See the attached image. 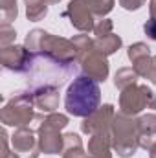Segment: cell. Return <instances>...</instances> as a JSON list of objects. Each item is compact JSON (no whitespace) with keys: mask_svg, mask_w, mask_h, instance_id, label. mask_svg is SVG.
Here are the masks:
<instances>
[{"mask_svg":"<svg viewBox=\"0 0 156 158\" xmlns=\"http://www.w3.org/2000/svg\"><path fill=\"white\" fill-rule=\"evenodd\" d=\"M24 46L33 55H39V57L57 64L59 68L68 70V72L74 68V63H77V52H76L72 39L51 35V33L39 30V28L31 30L26 35Z\"/></svg>","mask_w":156,"mask_h":158,"instance_id":"obj_1","label":"cell"},{"mask_svg":"<svg viewBox=\"0 0 156 158\" xmlns=\"http://www.w3.org/2000/svg\"><path fill=\"white\" fill-rule=\"evenodd\" d=\"M99 101H101V88L97 81L86 76H79L66 90L64 107L68 114L77 118H86L96 109H99Z\"/></svg>","mask_w":156,"mask_h":158,"instance_id":"obj_2","label":"cell"},{"mask_svg":"<svg viewBox=\"0 0 156 158\" xmlns=\"http://www.w3.org/2000/svg\"><path fill=\"white\" fill-rule=\"evenodd\" d=\"M68 125V116L51 112L48 116L37 114L35 118V132L39 134V147L44 155H59L64 149V136L61 131Z\"/></svg>","mask_w":156,"mask_h":158,"instance_id":"obj_3","label":"cell"},{"mask_svg":"<svg viewBox=\"0 0 156 158\" xmlns=\"http://www.w3.org/2000/svg\"><path fill=\"white\" fill-rule=\"evenodd\" d=\"M110 136H112V149L121 158H130L140 147L138 119H134V116L117 112L112 121Z\"/></svg>","mask_w":156,"mask_h":158,"instance_id":"obj_4","label":"cell"},{"mask_svg":"<svg viewBox=\"0 0 156 158\" xmlns=\"http://www.w3.org/2000/svg\"><path fill=\"white\" fill-rule=\"evenodd\" d=\"M33 96L31 90L30 92H17L13 94V98L2 107L0 119L4 125L7 127H15V129H22V127H30L37 114L33 110Z\"/></svg>","mask_w":156,"mask_h":158,"instance_id":"obj_5","label":"cell"},{"mask_svg":"<svg viewBox=\"0 0 156 158\" xmlns=\"http://www.w3.org/2000/svg\"><path fill=\"white\" fill-rule=\"evenodd\" d=\"M143 109L156 110V94L147 85H132L119 94V112L127 116H138Z\"/></svg>","mask_w":156,"mask_h":158,"instance_id":"obj_6","label":"cell"},{"mask_svg":"<svg viewBox=\"0 0 156 158\" xmlns=\"http://www.w3.org/2000/svg\"><path fill=\"white\" fill-rule=\"evenodd\" d=\"M35 55L26 46H6L0 50V63L6 70L17 72V74H28L35 64Z\"/></svg>","mask_w":156,"mask_h":158,"instance_id":"obj_7","label":"cell"},{"mask_svg":"<svg viewBox=\"0 0 156 158\" xmlns=\"http://www.w3.org/2000/svg\"><path fill=\"white\" fill-rule=\"evenodd\" d=\"M114 107L112 105H103L99 109H96L92 114H88L86 118H83L81 123V131L88 136L97 134V132H110L112 129V121H114Z\"/></svg>","mask_w":156,"mask_h":158,"instance_id":"obj_8","label":"cell"},{"mask_svg":"<svg viewBox=\"0 0 156 158\" xmlns=\"http://www.w3.org/2000/svg\"><path fill=\"white\" fill-rule=\"evenodd\" d=\"M11 145L13 153H17L20 158H39V138H35V129L31 127L17 129L11 136Z\"/></svg>","mask_w":156,"mask_h":158,"instance_id":"obj_9","label":"cell"},{"mask_svg":"<svg viewBox=\"0 0 156 158\" xmlns=\"http://www.w3.org/2000/svg\"><path fill=\"white\" fill-rule=\"evenodd\" d=\"M63 15L68 17V19H70V24H72L76 30L83 31V33L94 31V28H96V15H94V13L90 11V7H88L84 2H81V0H70L66 11H64Z\"/></svg>","mask_w":156,"mask_h":158,"instance_id":"obj_10","label":"cell"},{"mask_svg":"<svg viewBox=\"0 0 156 158\" xmlns=\"http://www.w3.org/2000/svg\"><path fill=\"white\" fill-rule=\"evenodd\" d=\"M33 105L44 114H51L59 109V88L51 83H42L31 88Z\"/></svg>","mask_w":156,"mask_h":158,"instance_id":"obj_11","label":"cell"},{"mask_svg":"<svg viewBox=\"0 0 156 158\" xmlns=\"http://www.w3.org/2000/svg\"><path fill=\"white\" fill-rule=\"evenodd\" d=\"M77 64L81 68V72H83V76L94 79L97 83H101V81H105L109 77V61H107L105 55L97 53L96 50L90 52L88 55L81 57L77 61Z\"/></svg>","mask_w":156,"mask_h":158,"instance_id":"obj_12","label":"cell"},{"mask_svg":"<svg viewBox=\"0 0 156 158\" xmlns=\"http://www.w3.org/2000/svg\"><path fill=\"white\" fill-rule=\"evenodd\" d=\"M112 136L110 132L92 134L88 140V156L90 158H112Z\"/></svg>","mask_w":156,"mask_h":158,"instance_id":"obj_13","label":"cell"},{"mask_svg":"<svg viewBox=\"0 0 156 158\" xmlns=\"http://www.w3.org/2000/svg\"><path fill=\"white\" fill-rule=\"evenodd\" d=\"M138 132H140V147L149 149L156 143V114H143L138 118Z\"/></svg>","mask_w":156,"mask_h":158,"instance_id":"obj_14","label":"cell"},{"mask_svg":"<svg viewBox=\"0 0 156 158\" xmlns=\"http://www.w3.org/2000/svg\"><path fill=\"white\" fill-rule=\"evenodd\" d=\"M88 155L83 149V140L76 132L64 134V149H63V158H86Z\"/></svg>","mask_w":156,"mask_h":158,"instance_id":"obj_15","label":"cell"},{"mask_svg":"<svg viewBox=\"0 0 156 158\" xmlns=\"http://www.w3.org/2000/svg\"><path fill=\"white\" fill-rule=\"evenodd\" d=\"M121 44H123L121 37H119V35H114V33H110V35H107V37H99V39L94 40V50H96L97 53L109 57V55L116 53L117 50L121 48Z\"/></svg>","mask_w":156,"mask_h":158,"instance_id":"obj_16","label":"cell"},{"mask_svg":"<svg viewBox=\"0 0 156 158\" xmlns=\"http://www.w3.org/2000/svg\"><path fill=\"white\" fill-rule=\"evenodd\" d=\"M132 68H134V72H136L140 77L147 79V81H151L153 85H156V63H154V57L145 55V57L134 61V63H132Z\"/></svg>","mask_w":156,"mask_h":158,"instance_id":"obj_17","label":"cell"},{"mask_svg":"<svg viewBox=\"0 0 156 158\" xmlns=\"http://www.w3.org/2000/svg\"><path fill=\"white\" fill-rule=\"evenodd\" d=\"M26 17L31 22H39L48 15V0H24Z\"/></svg>","mask_w":156,"mask_h":158,"instance_id":"obj_18","label":"cell"},{"mask_svg":"<svg viewBox=\"0 0 156 158\" xmlns=\"http://www.w3.org/2000/svg\"><path fill=\"white\" fill-rule=\"evenodd\" d=\"M138 77L140 76L134 72V68H119L116 72V76H114V85H116V88H119V90H125V88L136 85L138 83Z\"/></svg>","mask_w":156,"mask_h":158,"instance_id":"obj_19","label":"cell"},{"mask_svg":"<svg viewBox=\"0 0 156 158\" xmlns=\"http://www.w3.org/2000/svg\"><path fill=\"white\" fill-rule=\"evenodd\" d=\"M81 2H84L90 7V11L96 17H99V19H103L105 15H109L112 11L114 4H116V0H81Z\"/></svg>","mask_w":156,"mask_h":158,"instance_id":"obj_20","label":"cell"},{"mask_svg":"<svg viewBox=\"0 0 156 158\" xmlns=\"http://www.w3.org/2000/svg\"><path fill=\"white\" fill-rule=\"evenodd\" d=\"M74 46H76V52H77V61L81 57H84V55H88L90 52H94V40L90 39L88 35H76L74 39Z\"/></svg>","mask_w":156,"mask_h":158,"instance_id":"obj_21","label":"cell"},{"mask_svg":"<svg viewBox=\"0 0 156 158\" xmlns=\"http://www.w3.org/2000/svg\"><path fill=\"white\" fill-rule=\"evenodd\" d=\"M127 55H129V59L134 63V61H138V59H142V57H145V55H151V48H149L145 42H134V44L129 46Z\"/></svg>","mask_w":156,"mask_h":158,"instance_id":"obj_22","label":"cell"},{"mask_svg":"<svg viewBox=\"0 0 156 158\" xmlns=\"http://www.w3.org/2000/svg\"><path fill=\"white\" fill-rule=\"evenodd\" d=\"M0 6H2V20L4 22H11L17 19V15H18L17 0H0Z\"/></svg>","mask_w":156,"mask_h":158,"instance_id":"obj_23","label":"cell"},{"mask_svg":"<svg viewBox=\"0 0 156 158\" xmlns=\"http://www.w3.org/2000/svg\"><path fill=\"white\" fill-rule=\"evenodd\" d=\"M15 37H17L15 28H11L9 22H2V26H0V44H2V48L11 46L15 42Z\"/></svg>","mask_w":156,"mask_h":158,"instance_id":"obj_24","label":"cell"},{"mask_svg":"<svg viewBox=\"0 0 156 158\" xmlns=\"http://www.w3.org/2000/svg\"><path fill=\"white\" fill-rule=\"evenodd\" d=\"M112 28H114V22L110 20V19H101L97 24H96V28H94V33H96V39H99V37H107V35H110L112 33Z\"/></svg>","mask_w":156,"mask_h":158,"instance_id":"obj_25","label":"cell"},{"mask_svg":"<svg viewBox=\"0 0 156 158\" xmlns=\"http://www.w3.org/2000/svg\"><path fill=\"white\" fill-rule=\"evenodd\" d=\"M145 2H147V0H119V6H121L123 9H127V11H136V9H140Z\"/></svg>","mask_w":156,"mask_h":158,"instance_id":"obj_26","label":"cell"},{"mask_svg":"<svg viewBox=\"0 0 156 158\" xmlns=\"http://www.w3.org/2000/svg\"><path fill=\"white\" fill-rule=\"evenodd\" d=\"M143 31H145V35L151 40H156V19L154 17H151V19L143 24Z\"/></svg>","mask_w":156,"mask_h":158,"instance_id":"obj_27","label":"cell"},{"mask_svg":"<svg viewBox=\"0 0 156 158\" xmlns=\"http://www.w3.org/2000/svg\"><path fill=\"white\" fill-rule=\"evenodd\" d=\"M149 13H151V17L156 19V0H149Z\"/></svg>","mask_w":156,"mask_h":158,"instance_id":"obj_28","label":"cell"},{"mask_svg":"<svg viewBox=\"0 0 156 158\" xmlns=\"http://www.w3.org/2000/svg\"><path fill=\"white\" fill-rule=\"evenodd\" d=\"M149 158H156V143L149 147Z\"/></svg>","mask_w":156,"mask_h":158,"instance_id":"obj_29","label":"cell"},{"mask_svg":"<svg viewBox=\"0 0 156 158\" xmlns=\"http://www.w3.org/2000/svg\"><path fill=\"white\" fill-rule=\"evenodd\" d=\"M4 158H20V156H18V155H17V153H9V155H7V156H4Z\"/></svg>","mask_w":156,"mask_h":158,"instance_id":"obj_30","label":"cell"},{"mask_svg":"<svg viewBox=\"0 0 156 158\" xmlns=\"http://www.w3.org/2000/svg\"><path fill=\"white\" fill-rule=\"evenodd\" d=\"M61 0H48V4H59Z\"/></svg>","mask_w":156,"mask_h":158,"instance_id":"obj_31","label":"cell"},{"mask_svg":"<svg viewBox=\"0 0 156 158\" xmlns=\"http://www.w3.org/2000/svg\"><path fill=\"white\" fill-rule=\"evenodd\" d=\"M154 63H156V57H154Z\"/></svg>","mask_w":156,"mask_h":158,"instance_id":"obj_32","label":"cell"},{"mask_svg":"<svg viewBox=\"0 0 156 158\" xmlns=\"http://www.w3.org/2000/svg\"><path fill=\"white\" fill-rule=\"evenodd\" d=\"M86 158H90V156H86Z\"/></svg>","mask_w":156,"mask_h":158,"instance_id":"obj_33","label":"cell"}]
</instances>
